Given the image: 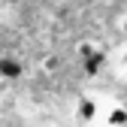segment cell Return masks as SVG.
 I'll return each mask as SVG.
<instances>
[{"label": "cell", "mask_w": 127, "mask_h": 127, "mask_svg": "<svg viewBox=\"0 0 127 127\" xmlns=\"http://www.w3.org/2000/svg\"><path fill=\"white\" fill-rule=\"evenodd\" d=\"M121 27H124V36H127V18H124V24H121Z\"/></svg>", "instance_id": "obj_5"}, {"label": "cell", "mask_w": 127, "mask_h": 127, "mask_svg": "<svg viewBox=\"0 0 127 127\" xmlns=\"http://www.w3.org/2000/svg\"><path fill=\"white\" fill-rule=\"evenodd\" d=\"M82 61H85V73H88V76H97V73H100V67H103V61H106V55H103L100 49H94V52H91V55H85Z\"/></svg>", "instance_id": "obj_2"}, {"label": "cell", "mask_w": 127, "mask_h": 127, "mask_svg": "<svg viewBox=\"0 0 127 127\" xmlns=\"http://www.w3.org/2000/svg\"><path fill=\"white\" fill-rule=\"evenodd\" d=\"M109 124H127V112L124 109H112L109 112Z\"/></svg>", "instance_id": "obj_4"}, {"label": "cell", "mask_w": 127, "mask_h": 127, "mask_svg": "<svg viewBox=\"0 0 127 127\" xmlns=\"http://www.w3.org/2000/svg\"><path fill=\"white\" fill-rule=\"evenodd\" d=\"M0 76L3 79H18L21 76V64L15 58H0Z\"/></svg>", "instance_id": "obj_3"}, {"label": "cell", "mask_w": 127, "mask_h": 127, "mask_svg": "<svg viewBox=\"0 0 127 127\" xmlns=\"http://www.w3.org/2000/svg\"><path fill=\"white\" fill-rule=\"evenodd\" d=\"M76 118L85 121V124H91L94 118H97V100H94V97H82L79 106H76Z\"/></svg>", "instance_id": "obj_1"}]
</instances>
